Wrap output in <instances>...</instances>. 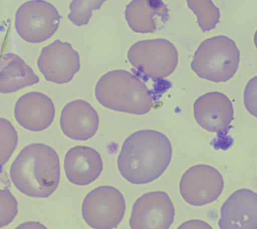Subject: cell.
I'll use <instances>...</instances> for the list:
<instances>
[{
    "label": "cell",
    "mask_w": 257,
    "mask_h": 229,
    "mask_svg": "<svg viewBox=\"0 0 257 229\" xmlns=\"http://www.w3.org/2000/svg\"><path fill=\"white\" fill-rule=\"evenodd\" d=\"M172 156V145L165 134L153 130H141L123 143L117 158L118 169L128 182L146 184L163 175Z\"/></svg>",
    "instance_id": "1"
},
{
    "label": "cell",
    "mask_w": 257,
    "mask_h": 229,
    "mask_svg": "<svg viewBox=\"0 0 257 229\" xmlns=\"http://www.w3.org/2000/svg\"><path fill=\"white\" fill-rule=\"evenodd\" d=\"M10 173L12 182L21 193L34 198H49L60 183L59 156L47 144H30L16 157Z\"/></svg>",
    "instance_id": "2"
},
{
    "label": "cell",
    "mask_w": 257,
    "mask_h": 229,
    "mask_svg": "<svg viewBox=\"0 0 257 229\" xmlns=\"http://www.w3.org/2000/svg\"><path fill=\"white\" fill-rule=\"evenodd\" d=\"M95 96L103 107L134 115L148 113L153 107V93L139 77L124 70L102 75L96 83Z\"/></svg>",
    "instance_id": "3"
},
{
    "label": "cell",
    "mask_w": 257,
    "mask_h": 229,
    "mask_svg": "<svg viewBox=\"0 0 257 229\" xmlns=\"http://www.w3.org/2000/svg\"><path fill=\"white\" fill-rule=\"evenodd\" d=\"M240 52L231 38L219 35L203 41L193 57L191 67L197 76L213 82H225L236 74Z\"/></svg>",
    "instance_id": "4"
},
{
    "label": "cell",
    "mask_w": 257,
    "mask_h": 229,
    "mask_svg": "<svg viewBox=\"0 0 257 229\" xmlns=\"http://www.w3.org/2000/svg\"><path fill=\"white\" fill-rule=\"evenodd\" d=\"M127 58L143 76L160 79L169 77L176 70L179 53L170 41L157 38L138 41L128 49Z\"/></svg>",
    "instance_id": "5"
},
{
    "label": "cell",
    "mask_w": 257,
    "mask_h": 229,
    "mask_svg": "<svg viewBox=\"0 0 257 229\" xmlns=\"http://www.w3.org/2000/svg\"><path fill=\"white\" fill-rule=\"evenodd\" d=\"M61 16L45 0H31L21 5L15 18V28L21 39L40 44L51 38L58 29Z\"/></svg>",
    "instance_id": "6"
},
{
    "label": "cell",
    "mask_w": 257,
    "mask_h": 229,
    "mask_svg": "<svg viewBox=\"0 0 257 229\" xmlns=\"http://www.w3.org/2000/svg\"><path fill=\"white\" fill-rule=\"evenodd\" d=\"M125 210L122 193L110 185L100 186L90 192L84 197L81 207L84 221L95 229L116 228L121 222Z\"/></svg>",
    "instance_id": "7"
},
{
    "label": "cell",
    "mask_w": 257,
    "mask_h": 229,
    "mask_svg": "<svg viewBox=\"0 0 257 229\" xmlns=\"http://www.w3.org/2000/svg\"><path fill=\"white\" fill-rule=\"evenodd\" d=\"M194 114L199 126L205 131L216 133L222 145L228 149L232 141L227 134L234 120L232 103L224 93L217 91L206 93L195 101Z\"/></svg>",
    "instance_id": "8"
},
{
    "label": "cell",
    "mask_w": 257,
    "mask_h": 229,
    "mask_svg": "<svg viewBox=\"0 0 257 229\" xmlns=\"http://www.w3.org/2000/svg\"><path fill=\"white\" fill-rule=\"evenodd\" d=\"M224 187V180L216 168L207 164H197L189 168L180 180L179 189L189 204L201 206L215 201Z\"/></svg>",
    "instance_id": "9"
},
{
    "label": "cell",
    "mask_w": 257,
    "mask_h": 229,
    "mask_svg": "<svg viewBox=\"0 0 257 229\" xmlns=\"http://www.w3.org/2000/svg\"><path fill=\"white\" fill-rule=\"evenodd\" d=\"M37 65L47 81L64 85L80 70V57L71 44L56 40L42 49Z\"/></svg>",
    "instance_id": "10"
},
{
    "label": "cell",
    "mask_w": 257,
    "mask_h": 229,
    "mask_svg": "<svg viewBox=\"0 0 257 229\" xmlns=\"http://www.w3.org/2000/svg\"><path fill=\"white\" fill-rule=\"evenodd\" d=\"M175 217V207L166 192H149L134 203L130 225L133 229H168Z\"/></svg>",
    "instance_id": "11"
},
{
    "label": "cell",
    "mask_w": 257,
    "mask_h": 229,
    "mask_svg": "<svg viewBox=\"0 0 257 229\" xmlns=\"http://www.w3.org/2000/svg\"><path fill=\"white\" fill-rule=\"evenodd\" d=\"M56 116L53 100L48 95L33 91L20 97L14 107V117L20 126L32 132L48 129Z\"/></svg>",
    "instance_id": "12"
},
{
    "label": "cell",
    "mask_w": 257,
    "mask_h": 229,
    "mask_svg": "<svg viewBox=\"0 0 257 229\" xmlns=\"http://www.w3.org/2000/svg\"><path fill=\"white\" fill-rule=\"evenodd\" d=\"M99 126L98 114L86 100H72L61 111V130L64 135L72 140L84 141L92 138L97 133Z\"/></svg>",
    "instance_id": "13"
},
{
    "label": "cell",
    "mask_w": 257,
    "mask_h": 229,
    "mask_svg": "<svg viewBox=\"0 0 257 229\" xmlns=\"http://www.w3.org/2000/svg\"><path fill=\"white\" fill-rule=\"evenodd\" d=\"M221 229H257V193L248 189L235 191L221 206Z\"/></svg>",
    "instance_id": "14"
},
{
    "label": "cell",
    "mask_w": 257,
    "mask_h": 229,
    "mask_svg": "<svg viewBox=\"0 0 257 229\" xmlns=\"http://www.w3.org/2000/svg\"><path fill=\"white\" fill-rule=\"evenodd\" d=\"M103 164L100 154L87 146H76L68 151L64 169L68 180L78 186H86L101 175Z\"/></svg>",
    "instance_id": "15"
},
{
    "label": "cell",
    "mask_w": 257,
    "mask_h": 229,
    "mask_svg": "<svg viewBox=\"0 0 257 229\" xmlns=\"http://www.w3.org/2000/svg\"><path fill=\"white\" fill-rule=\"evenodd\" d=\"M124 17L134 32L152 33L167 22L169 10L163 0H133L125 7Z\"/></svg>",
    "instance_id": "16"
},
{
    "label": "cell",
    "mask_w": 257,
    "mask_h": 229,
    "mask_svg": "<svg viewBox=\"0 0 257 229\" xmlns=\"http://www.w3.org/2000/svg\"><path fill=\"white\" fill-rule=\"evenodd\" d=\"M0 80V92L10 94L37 84L40 79L22 58L8 53L1 58Z\"/></svg>",
    "instance_id": "17"
},
{
    "label": "cell",
    "mask_w": 257,
    "mask_h": 229,
    "mask_svg": "<svg viewBox=\"0 0 257 229\" xmlns=\"http://www.w3.org/2000/svg\"><path fill=\"white\" fill-rule=\"evenodd\" d=\"M189 9L197 16L198 25L204 32L216 28L220 23L219 9L212 0H186Z\"/></svg>",
    "instance_id": "18"
},
{
    "label": "cell",
    "mask_w": 257,
    "mask_h": 229,
    "mask_svg": "<svg viewBox=\"0 0 257 229\" xmlns=\"http://www.w3.org/2000/svg\"><path fill=\"white\" fill-rule=\"evenodd\" d=\"M106 1L108 0H73L68 18L76 26H86L92 17V12L100 10Z\"/></svg>",
    "instance_id": "19"
},
{
    "label": "cell",
    "mask_w": 257,
    "mask_h": 229,
    "mask_svg": "<svg viewBox=\"0 0 257 229\" xmlns=\"http://www.w3.org/2000/svg\"><path fill=\"white\" fill-rule=\"evenodd\" d=\"M1 133V168L10 159L16 149L19 138L17 131L10 121L0 119Z\"/></svg>",
    "instance_id": "20"
},
{
    "label": "cell",
    "mask_w": 257,
    "mask_h": 229,
    "mask_svg": "<svg viewBox=\"0 0 257 229\" xmlns=\"http://www.w3.org/2000/svg\"><path fill=\"white\" fill-rule=\"evenodd\" d=\"M0 226L3 228L10 224L16 218L18 213V204L15 196L8 189L0 190Z\"/></svg>",
    "instance_id": "21"
},
{
    "label": "cell",
    "mask_w": 257,
    "mask_h": 229,
    "mask_svg": "<svg viewBox=\"0 0 257 229\" xmlns=\"http://www.w3.org/2000/svg\"><path fill=\"white\" fill-rule=\"evenodd\" d=\"M243 101L247 112L257 118V75L247 83L244 91Z\"/></svg>",
    "instance_id": "22"
},
{
    "label": "cell",
    "mask_w": 257,
    "mask_h": 229,
    "mask_svg": "<svg viewBox=\"0 0 257 229\" xmlns=\"http://www.w3.org/2000/svg\"><path fill=\"white\" fill-rule=\"evenodd\" d=\"M180 229L187 228H207L211 229L212 227L207 222L198 219H191L182 223L179 227Z\"/></svg>",
    "instance_id": "23"
},
{
    "label": "cell",
    "mask_w": 257,
    "mask_h": 229,
    "mask_svg": "<svg viewBox=\"0 0 257 229\" xmlns=\"http://www.w3.org/2000/svg\"><path fill=\"white\" fill-rule=\"evenodd\" d=\"M17 228H47V227L40 222L32 221L21 224Z\"/></svg>",
    "instance_id": "24"
},
{
    "label": "cell",
    "mask_w": 257,
    "mask_h": 229,
    "mask_svg": "<svg viewBox=\"0 0 257 229\" xmlns=\"http://www.w3.org/2000/svg\"><path fill=\"white\" fill-rule=\"evenodd\" d=\"M253 42L257 50V30H256L253 37Z\"/></svg>",
    "instance_id": "25"
}]
</instances>
